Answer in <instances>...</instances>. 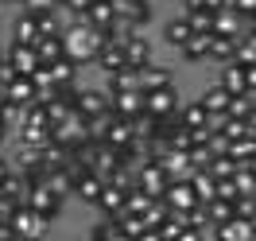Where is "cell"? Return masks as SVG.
Segmentation results:
<instances>
[{
    "label": "cell",
    "instance_id": "cell-1",
    "mask_svg": "<svg viewBox=\"0 0 256 241\" xmlns=\"http://www.w3.org/2000/svg\"><path fill=\"white\" fill-rule=\"evenodd\" d=\"M66 55L70 59H78V63H94L97 55H101V47H105V39H101V28H94L86 16H78V24L74 28H66Z\"/></svg>",
    "mask_w": 256,
    "mask_h": 241
},
{
    "label": "cell",
    "instance_id": "cell-2",
    "mask_svg": "<svg viewBox=\"0 0 256 241\" xmlns=\"http://www.w3.org/2000/svg\"><path fill=\"white\" fill-rule=\"evenodd\" d=\"M43 229H47V218L39 214L35 206H16V214H12V233L16 237H28V241H35V237H43Z\"/></svg>",
    "mask_w": 256,
    "mask_h": 241
},
{
    "label": "cell",
    "instance_id": "cell-3",
    "mask_svg": "<svg viewBox=\"0 0 256 241\" xmlns=\"http://www.w3.org/2000/svg\"><path fill=\"white\" fill-rule=\"evenodd\" d=\"M62 202H66V198H62L58 191H54L50 183H35V187H32V194H28V206H35L39 214H43V218H47V222H54V218H58Z\"/></svg>",
    "mask_w": 256,
    "mask_h": 241
},
{
    "label": "cell",
    "instance_id": "cell-4",
    "mask_svg": "<svg viewBox=\"0 0 256 241\" xmlns=\"http://www.w3.org/2000/svg\"><path fill=\"white\" fill-rule=\"evenodd\" d=\"M144 109L160 121V117H171V113L182 109V101H178V90L175 86H167V90H152V94H144Z\"/></svg>",
    "mask_w": 256,
    "mask_h": 241
},
{
    "label": "cell",
    "instance_id": "cell-5",
    "mask_svg": "<svg viewBox=\"0 0 256 241\" xmlns=\"http://www.w3.org/2000/svg\"><path fill=\"white\" fill-rule=\"evenodd\" d=\"M163 198L171 202V210H182V214H190V210L202 202L190 179H171V187H167V194H163Z\"/></svg>",
    "mask_w": 256,
    "mask_h": 241
},
{
    "label": "cell",
    "instance_id": "cell-6",
    "mask_svg": "<svg viewBox=\"0 0 256 241\" xmlns=\"http://www.w3.org/2000/svg\"><path fill=\"white\" fill-rule=\"evenodd\" d=\"M140 187H144L152 198H163V194H167V187H171V175L163 171V163H160V160H148L144 167H140Z\"/></svg>",
    "mask_w": 256,
    "mask_h": 241
},
{
    "label": "cell",
    "instance_id": "cell-7",
    "mask_svg": "<svg viewBox=\"0 0 256 241\" xmlns=\"http://www.w3.org/2000/svg\"><path fill=\"white\" fill-rule=\"evenodd\" d=\"M4 94H8V101H12L16 109H24V105L39 101V86H35V78H32V74H16V78L4 86Z\"/></svg>",
    "mask_w": 256,
    "mask_h": 241
},
{
    "label": "cell",
    "instance_id": "cell-8",
    "mask_svg": "<svg viewBox=\"0 0 256 241\" xmlns=\"http://www.w3.org/2000/svg\"><path fill=\"white\" fill-rule=\"evenodd\" d=\"M218 237L222 241H256V222L244 218V214H233L218 225Z\"/></svg>",
    "mask_w": 256,
    "mask_h": 241
},
{
    "label": "cell",
    "instance_id": "cell-9",
    "mask_svg": "<svg viewBox=\"0 0 256 241\" xmlns=\"http://www.w3.org/2000/svg\"><path fill=\"white\" fill-rule=\"evenodd\" d=\"M128 194H132V191H124V187H116V183L105 179V191H101V198H97V210H101V214H112V218H120V214L128 210Z\"/></svg>",
    "mask_w": 256,
    "mask_h": 241
},
{
    "label": "cell",
    "instance_id": "cell-10",
    "mask_svg": "<svg viewBox=\"0 0 256 241\" xmlns=\"http://www.w3.org/2000/svg\"><path fill=\"white\" fill-rule=\"evenodd\" d=\"M8 59L16 63L20 74H35V70L43 66V59H39V47H35V43H16V39H12V47H8Z\"/></svg>",
    "mask_w": 256,
    "mask_h": 241
},
{
    "label": "cell",
    "instance_id": "cell-11",
    "mask_svg": "<svg viewBox=\"0 0 256 241\" xmlns=\"http://www.w3.org/2000/svg\"><path fill=\"white\" fill-rule=\"evenodd\" d=\"M160 163H163V171L171 179H190L194 175V163H190V152H178V148H167L160 156Z\"/></svg>",
    "mask_w": 256,
    "mask_h": 241
},
{
    "label": "cell",
    "instance_id": "cell-12",
    "mask_svg": "<svg viewBox=\"0 0 256 241\" xmlns=\"http://www.w3.org/2000/svg\"><path fill=\"white\" fill-rule=\"evenodd\" d=\"M222 86L229 94H248V66L244 63H222Z\"/></svg>",
    "mask_w": 256,
    "mask_h": 241
},
{
    "label": "cell",
    "instance_id": "cell-13",
    "mask_svg": "<svg viewBox=\"0 0 256 241\" xmlns=\"http://www.w3.org/2000/svg\"><path fill=\"white\" fill-rule=\"evenodd\" d=\"M167 86H175V74H171L167 66L152 63V66L140 70V90H144V94H152V90H167Z\"/></svg>",
    "mask_w": 256,
    "mask_h": 241
},
{
    "label": "cell",
    "instance_id": "cell-14",
    "mask_svg": "<svg viewBox=\"0 0 256 241\" xmlns=\"http://www.w3.org/2000/svg\"><path fill=\"white\" fill-rule=\"evenodd\" d=\"M237 43L240 39H233V35H210V55H206V63H233L237 59Z\"/></svg>",
    "mask_w": 256,
    "mask_h": 241
},
{
    "label": "cell",
    "instance_id": "cell-15",
    "mask_svg": "<svg viewBox=\"0 0 256 241\" xmlns=\"http://www.w3.org/2000/svg\"><path fill=\"white\" fill-rule=\"evenodd\" d=\"M109 94H112V90H109ZM112 109L120 113V117L144 113V90H116V94H112Z\"/></svg>",
    "mask_w": 256,
    "mask_h": 241
},
{
    "label": "cell",
    "instance_id": "cell-16",
    "mask_svg": "<svg viewBox=\"0 0 256 241\" xmlns=\"http://www.w3.org/2000/svg\"><path fill=\"white\" fill-rule=\"evenodd\" d=\"M190 35H194V28H190V16H186V12H182V16H171L167 24H163V39H167L175 51L182 47Z\"/></svg>",
    "mask_w": 256,
    "mask_h": 241
},
{
    "label": "cell",
    "instance_id": "cell-17",
    "mask_svg": "<svg viewBox=\"0 0 256 241\" xmlns=\"http://www.w3.org/2000/svg\"><path fill=\"white\" fill-rule=\"evenodd\" d=\"M12 39H16V43H39V39H43L39 20H35L32 12H20V16L12 20Z\"/></svg>",
    "mask_w": 256,
    "mask_h": 241
},
{
    "label": "cell",
    "instance_id": "cell-18",
    "mask_svg": "<svg viewBox=\"0 0 256 241\" xmlns=\"http://www.w3.org/2000/svg\"><path fill=\"white\" fill-rule=\"evenodd\" d=\"M214 32H218V35H233V39H240V35H244V16H240L237 8H222V12L214 16Z\"/></svg>",
    "mask_w": 256,
    "mask_h": 241
},
{
    "label": "cell",
    "instance_id": "cell-19",
    "mask_svg": "<svg viewBox=\"0 0 256 241\" xmlns=\"http://www.w3.org/2000/svg\"><path fill=\"white\" fill-rule=\"evenodd\" d=\"M94 63L101 66V70H105V78H109V74H116V70H124V66H128V55H124V47L105 43V47H101V55H97Z\"/></svg>",
    "mask_w": 256,
    "mask_h": 241
},
{
    "label": "cell",
    "instance_id": "cell-20",
    "mask_svg": "<svg viewBox=\"0 0 256 241\" xmlns=\"http://www.w3.org/2000/svg\"><path fill=\"white\" fill-rule=\"evenodd\" d=\"M124 55H128V66H136V70H144V66H152L156 59H152V43H148V32L144 35H136L132 43L124 47Z\"/></svg>",
    "mask_w": 256,
    "mask_h": 241
},
{
    "label": "cell",
    "instance_id": "cell-21",
    "mask_svg": "<svg viewBox=\"0 0 256 241\" xmlns=\"http://www.w3.org/2000/svg\"><path fill=\"white\" fill-rule=\"evenodd\" d=\"M112 109V94L109 90H86L82 86V113L94 117V113H109Z\"/></svg>",
    "mask_w": 256,
    "mask_h": 241
},
{
    "label": "cell",
    "instance_id": "cell-22",
    "mask_svg": "<svg viewBox=\"0 0 256 241\" xmlns=\"http://www.w3.org/2000/svg\"><path fill=\"white\" fill-rule=\"evenodd\" d=\"M50 70H54V82H58V86H74V82L82 78V63H78V59H70V55L54 59Z\"/></svg>",
    "mask_w": 256,
    "mask_h": 241
},
{
    "label": "cell",
    "instance_id": "cell-23",
    "mask_svg": "<svg viewBox=\"0 0 256 241\" xmlns=\"http://www.w3.org/2000/svg\"><path fill=\"white\" fill-rule=\"evenodd\" d=\"M116 16H120V12H116V0H94L90 12H86V20H90L94 28H109Z\"/></svg>",
    "mask_w": 256,
    "mask_h": 241
},
{
    "label": "cell",
    "instance_id": "cell-24",
    "mask_svg": "<svg viewBox=\"0 0 256 241\" xmlns=\"http://www.w3.org/2000/svg\"><path fill=\"white\" fill-rule=\"evenodd\" d=\"M101 191H105V175H97V171H86V175L78 179V198H82V202H94V206H97Z\"/></svg>",
    "mask_w": 256,
    "mask_h": 241
},
{
    "label": "cell",
    "instance_id": "cell-25",
    "mask_svg": "<svg viewBox=\"0 0 256 241\" xmlns=\"http://www.w3.org/2000/svg\"><path fill=\"white\" fill-rule=\"evenodd\" d=\"M178 117H182V125H186V129L210 125V109H206V101H202V97H198V101H186V105L178 109Z\"/></svg>",
    "mask_w": 256,
    "mask_h": 241
},
{
    "label": "cell",
    "instance_id": "cell-26",
    "mask_svg": "<svg viewBox=\"0 0 256 241\" xmlns=\"http://www.w3.org/2000/svg\"><path fill=\"white\" fill-rule=\"evenodd\" d=\"M35 47H39V59H43V63H54V59H62V55H66V35L62 32H58V35H43Z\"/></svg>",
    "mask_w": 256,
    "mask_h": 241
},
{
    "label": "cell",
    "instance_id": "cell-27",
    "mask_svg": "<svg viewBox=\"0 0 256 241\" xmlns=\"http://www.w3.org/2000/svg\"><path fill=\"white\" fill-rule=\"evenodd\" d=\"M112 121H116V109L109 113H94V117H86V129H90V140H105L112 129Z\"/></svg>",
    "mask_w": 256,
    "mask_h": 241
},
{
    "label": "cell",
    "instance_id": "cell-28",
    "mask_svg": "<svg viewBox=\"0 0 256 241\" xmlns=\"http://www.w3.org/2000/svg\"><path fill=\"white\" fill-rule=\"evenodd\" d=\"M178 55H182V59H190V63H202V59L210 55V35H198V32H194L190 39L178 47Z\"/></svg>",
    "mask_w": 256,
    "mask_h": 241
},
{
    "label": "cell",
    "instance_id": "cell-29",
    "mask_svg": "<svg viewBox=\"0 0 256 241\" xmlns=\"http://www.w3.org/2000/svg\"><path fill=\"white\" fill-rule=\"evenodd\" d=\"M237 167H240V163L233 160V152H214V160H210V175L233 179V175H237Z\"/></svg>",
    "mask_w": 256,
    "mask_h": 241
},
{
    "label": "cell",
    "instance_id": "cell-30",
    "mask_svg": "<svg viewBox=\"0 0 256 241\" xmlns=\"http://www.w3.org/2000/svg\"><path fill=\"white\" fill-rule=\"evenodd\" d=\"M202 101H206L210 113H229V105H233V94L225 90V86H214V90H206L202 94Z\"/></svg>",
    "mask_w": 256,
    "mask_h": 241
},
{
    "label": "cell",
    "instance_id": "cell-31",
    "mask_svg": "<svg viewBox=\"0 0 256 241\" xmlns=\"http://www.w3.org/2000/svg\"><path fill=\"white\" fill-rule=\"evenodd\" d=\"M109 90L112 94H116V90H140V70H136V66H124V70L109 74Z\"/></svg>",
    "mask_w": 256,
    "mask_h": 241
},
{
    "label": "cell",
    "instance_id": "cell-32",
    "mask_svg": "<svg viewBox=\"0 0 256 241\" xmlns=\"http://www.w3.org/2000/svg\"><path fill=\"white\" fill-rule=\"evenodd\" d=\"M190 183H194V191H198V198H202V202L218 198V175H210V171H194Z\"/></svg>",
    "mask_w": 256,
    "mask_h": 241
},
{
    "label": "cell",
    "instance_id": "cell-33",
    "mask_svg": "<svg viewBox=\"0 0 256 241\" xmlns=\"http://www.w3.org/2000/svg\"><path fill=\"white\" fill-rule=\"evenodd\" d=\"M186 16H190V28H194L198 35H214V16H218V12L198 8V12H186Z\"/></svg>",
    "mask_w": 256,
    "mask_h": 241
},
{
    "label": "cell",
    "instance_id": "cell-34",
    "mask_svg": "<svg viewBox=\"0 0 256 241\" xmlns=\"http://www.w3.org/2000/svg\"><path fill=\"white\" fill-rule=\"evenodd\" d=\"M229 152H233V160H237V163H248L256 156V136H240V140H233Z\"/></svg>",
    "mask_w": 256,
    "mask_h": 241
},
{
    "label": "cell",
    "instance_id": "cell-35",
    "mask_svg": "<svg viewBox=\"0 0 256 241\" xmlns=\"http://www.w3.org/2000/svg\"><path fill=\"white\" fill-rule=\"evenodd\" d=\"M62 4L58 0H24L20 4V12H32V16H47V12H58Z\"/></svg>",
    "mask_w": 256,
    "mask_h": 241
},
{
    "label": "cell",
    "instance_id": "cell-36",
    "mask_svg": "<svg viewBox=\"0 0 256 241\" xmlns=\"http://www.w3.org/2000/svg\"><path fill=\"white\" fill-rule=\"evenodd\" d=\"M218 194H222V198H229V202H237V198H240L237 179H218Z\"/></svg>",
    "mask_w": 256,
    "mask_h": 241
},
{
    "label": "cell",
    "instance_id": "cell-37",
    "mask_svg": "<svg viewBox=\"0 0 256 241\" xmlns=\"http://www.w3.org/2000/svg\"><path fill=\"white\" fill-rule=\"evenodd\" d=\"M90 4H94V0H66L62 8H66V12H74V16H86V12H90Z\"/></svg>",
    "mask_w": 256,
    "mask_h": 241
},
{
    "label": "cell",
    "instance_id": "cell-38",
    "mask_svg": "<svg viewBox=\"0 0 256 241\" xmlns=\"http://www.w3.org/2000/svg\"><path fill=\"white\" fill-rule=\"evenodd\" d=\"M229 8H237L240 16H252V12H256V0H229Z\"/></svg>",
    "mask_w": 256,
    "mask_h": 241
},
{
    "label": "cell",
    "instance_id": "cell-39",
    "mask_svg": "<svg viewBox=\"0 0 256 241\" xmlns=\"http://www.w3.org/2000/svg\"><path fill=\"white\" fill-rule=\"evenodd\" d=\"M8 175H12V163H8V160H4V156H0V183H4V179H8Z\"/></svg>",
    "mask_w": 256,
    "mask_h": 241
},
{
    "label": "cell",
    "instance_id": "cell-40",
    "mask_svg": "<svg viewBox=\"0 0 256 241\" xmlns=\"http://www.w3.org/2000/svg\"><path fill=\"white\" fill-rule=\"evenodd\" d=\"M248 94H256V63L248 66Z\"/></svg>",
    "mask_w": 256,
    "mask_h": 241
},
{
    "label": "cell",
    "instance_id": "cell-41",
    "mask_svg": "<svg viewBox=\"0 0 256 241\" xmlns=\"http://www.w3.org/2000/svg\"><path fill=\"white\" fill-rule=\"evenodd\" d=\"M244 121H248V136H256V109L248 113V117H244Z\"/></svg>",
    "mask_w": 256,
    "mask_h": 241
},
{
    "label": "cell",
    "instance_id": "cell-42",
    "mask_svg": "<svg viewBox=\"0 0 256 241\" xmlns=\"http://www.w3.org/2000/svg\"><path fill=\"white\" fill-rule=\"evenodd\" d=\"M4 136H8V121L0 117V140H4Z\"/></svg>",
    "mask_w": 256,
    "mask_h": 241
},
{
    "label": "cell",
    "instance_id": "cell-43",
    "mask_svg": "<svg viewBox=\"0 0 256 241\" xmlns=\"http://www.w3.org/2000/svg\"><path fill=\"white\" fill-rule=\"evenodd\" d=\"M4 55H8V47H0V63H4Z\"/></svg>",
    "mask_w": 256,
    "mask_h": 241
},
{
    "label": "cell",
    "instance_id": "cell-44",
    "mask_svg": "<svg viewBox=\"0 0 256 241\" xmlns=\"http://www.w3.org/2000/svg\"><path fill=\"white\" fill-rule=\"evenodd\" d=\"M12 4H24V0H12Z\"/></svg>",
    "mask_w": 256,
    "mask_h": 241
}]
</instances>
